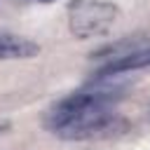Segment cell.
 Wrapping results in <instances>:
<instances>
[{"label":"cell","mask_w":150,"mask_h":150,"mask_svg":"<svg viewBox=\"0 0 150 150\" xmlns=\"http://www.w3.org/2000/svg\"><path fill=\"white\" fill-rule=\"evenodd\" d=\"M40 2H52V0H40Z\"/></svg>","instance_id":"5"},{"label":"cell","mask_w":150,"mask_h":150,"mask_svg":"<svg viewBox=\"0 0 150 150\" xmlns=\"http://www.w3.org/2000/svg\"><path fill=\"white\" fill-rule=\"evenodd\" d=\"M66 14L70 33L80 40L105 35L120 19V9L105 0H70Z\"/></svg>","instance_id":"2"},{"label":"cell","mask_w":150,"mask_h":150,"mask_svg":"<svg viewBox=\"0 0 150 150\" xmlns=\"http://www.w3.org/2000/svg\"><path fill=\"white\" fill-rule=\"evenodd\" d=\"M40 52V45L16 35V33H7L0 30V61H12V59H30Z\"/></svg>","instance_id":"4"},{"label":"cell","mask_w":150,"mask_h":150,"mask_svg":"<svg viewBox=\"0 0 150 150\" xmlns=\"http://www.w3.org/2000/svg\"><path fill=\"white\" fill-rule=\"evenodd\" d=\"M122 98L120 89L91 87L75 91L56 101L47 115L45 127L66 141H82L110 131L117 124V103Z\"/></svg>","instance_id":"1"},{"label":"cell","mask_w":150,"mask_h":150,"mask_svg":"<svg viewBox=\"0 0 150 150\" xmlns=\"http://www.w3.org/2000/svg\"><path fill=\"white\" fill-rule=\"evenodd\" d=\"M150 68V47H141V49H131L122 56H115L110 59L98 73H96V80L103 82L108 77H115V75H124V73H138V70H148Z\"/></svg>","instance_id":"3"}]
</instances>
